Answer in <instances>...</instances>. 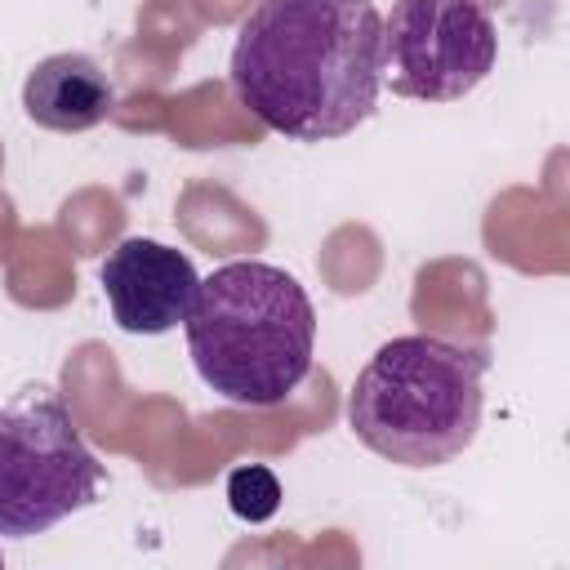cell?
Returning a JSON list of instances; mask_svg holds the SVG:
<instances>
[{"mask_svg":"<svg viewBox=\"0 0 570 570\" xmlns=\"http://www.w3.org/2000/svg\"><path fill=\"white\" fill-rule=\"evenodd\" d=\"M240 107L294 142L343 138L374 116L383 89V18L374 0H258L232 45Z\"/></svg>","mask_w":570,"mask_h":570,"instance_id":"cell-1","label":"cell"},{"mask_svg":"<svg viewBox=\"0 0 570 570\" xmlns=\"http://www.w3.org/2000/svg\"><path fill=\"white\" fill-rule=\"evenodd\" d=\"M183 330L191 365L214 396L276 405L312 370L316 307L285 267L240 258L200 281Z\"/></svg>","mask_w":570,"mask_h":570,"instance_id":"cell-2","label":"cell"},{"mask_svg":"<svg viewBox=\"0 0 570 570\" xmlns=\"http://www.w3.org/2000/svg\"><path fill=\"white\" fill-rule=\"evenodd\" d=\"M485 370V352L436 334L387 338L352 383L347 423L387 463L441 468L476 441Z\"/></svg>","mask_w":570,"mask_h":570,"instance_id":"cell-3","label":"cell"},{"mask_svg":"<svg viewBox=\"0 0 570 570\" xmlns=\"http://www.w3.org/2000/svg\"><path fill=\"white\" fill-rule=\"evenodd\" d=\"M98 490L102 463L49 383H27L0 401V534H45L89 508Z\"/></svg>","mask_w":570,"mask_h":570,"instance_id":"cell-4","label":"cell"},{"mask_svg":"<svg viewBox=\"0 0 570 570\" xmlns=\"http://www.w3.org/2000/svg\"><path fill=\"white\" fill-rule=\"evenodd\" d=\"M499 58V31L476 0H396L383 18V85L396 98L454 102Z\"/></svg>","mask_w":570,"mask_h":570,"instance_id":"cell-5","label":"cell"},{"mask_svg":"<svg viewBox=\"0 0 570 570\" xmlns=\"http://www.w3.org/2000/svg\"><path fill=\"white\" fill-rule=\"evenodd\" d=\"M102 289L125 334H165L187 321L200 276L191 258L151 236H125L102 258Z\"/></svg>","mask_w":570,"mask_h":570,"instance_id":"cell-6","label":"cell"},{"mask_svg":"<svg viewBox=\"0 0 570 570\" xmlns=\"http://www.w3.org/2000/svg\"><path fill=\"white\" fill-rule=\"evenodd\" d=\"M111 107H116L111 76L102 71L98 58L76 53V49L40 58L22 80L27 120H36L40 129H53V134H85V129L102 125L111 116Z\"/></svg>","mask_w":570,"mask_h":570,"instance_id":"cell-7","label":"cell"},{"mask_svg":"<svg viewBox=\"0 0 570 570\" xmlns=\"http://www.w3.org/2000/svg\"><path fill=\"white\" fill-rule=\"evenodd\" d=\"M227 503L240 521H267L281 508V481L263 463H240L227 476Z\"/></svg>","mask_w":570,"mask_h":570,"instance_id":"cell-8","label":"cell"}]
</instances>
